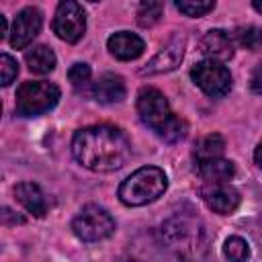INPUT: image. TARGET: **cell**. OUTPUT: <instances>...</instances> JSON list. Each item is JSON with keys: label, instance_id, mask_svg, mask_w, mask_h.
Segmentation results:
<instances>
[{"label": "cell", "instance_id": "603a6c76", "mask_svg": "<svg viewBox=\"0 0 262 262\" xmlns=\"http://www.w3.org/2000/svg\"><path fill=\"white\" fill-rule=\"evenodd\" d=\"M90 76H92V70H90V66L84 63V61L74 63V66L70 68V72H68V78H70V82H72V86H74L76 90L84 88V86L90 82Z\"/></svg>", "mask_w": 262, "mask_h": 262}, {"label": "cell", "instance_id": "f1b7e54d", "mask_svg": "<svg viewBox=\"0 0 262 262\" xmlns=\"http://www.w3.org/2000/svg\"><path fill=\"white\" fill-rule=\"evenodd\" d=\"M252 6H254V8H256L260 14H262V0H254V2H252Z\"/></svg>", "mask_w": 262, "mask_h": 262}, {"label": "cell", "instance_id": "ac0fdd59", "mask_svg": "<svg viewBox=\"0 0 262 262\" xmlns=\"http://www.w3.org/2000/svg\"><path fill=\"white\" fill-rule=\"evenodd\" d=\"M223 149H225V139H223L219 133H211V135L203 137V139L196 141V145H194L196 164L221 158V156H223Z\"/></svg>", "mask_w": 262, "mask_h": 262}, {"label": "cell", "instance_id": "7a4b0ae2", "mask_svg": "<svg viewBox=\"0 0 262 262\" xmlns=\"http://www.w3.org/2000/svg\"><path fill=\"white\" fill-rule=\"evenodd\" d=\"M160 244L172 262H201L209 250V233L205 223L188 213H174L158 231Z\"/></svg>", "mask_w": 262, "mask_h": 262}, {"label": "cell", "instance_id": "8fae6325", "mask_svg": "<svg viewBox=\"0 0 262 262\" xmlns=\"http://www.w3.org/2000/svg\"><path fill=\"white\" fill-rule=\"evenodd\" d=\"M184 45H186V39H184L182 35H174V37L147 61V66L141 68V76H154V74H164V72L174 70V68L182 61Z\"/></svg>", "mask_w": 262, "mask_h": 262}, {"label": "cell", "instance_id": "4316f807", "mask_svg": "<svg viewBox=\"0 0 262 262\" xmlns=\"http://www.w3.org/2000/svg\"><path fill=\"white\" fill-rule=\"evenodd\" d=\"M254 160H256V164L262 168V141L258 143V147H256V151H254Z\"/></svg>", "mask_w": 262, "mask_h": 262}, {"label": "cell", "instance_id": "6da1fadb", "mask_svg": "<svg viewBox=\"0 0 262 262\" xmlns=\"http://www.w3.org/2000/svg\"><path fill=\"white\" fill-rule=\"evenodd\" d=\"M72 154L78 164L92 172H115L131 158L129 137L113 125H92L76 131Z\"/></svg>", "mask_w": 262, "mask_h": 262}, {"label": "cell", "instance_id": "83f0119b", "mask_svg": "<svg viewBox=\"0 0 262 262\" xmlns=\"http://www.w3.org/2000/svg\"><path fill=\"white\" fill-rule=\"evenodd\" d=\"M0 27H2V35H0V37L4 39V37L8 35V23H6V16H4V14H0Z\"/></svg>", "mask_w": 262, "mask_h": 262}, {"label": "cell", "instance_id": "2e32d148", "mask_svg": "<svg viewBox=\"0 0 262 262\" xmlns=\"http://www.w3.org/2000/svg\"><path fill=\"white\" fill-rule=\"evenodd\" d=\"M199 166V174L207 180V182H229L235 174V166L229 160L217 158V160H209V162H201Z\"/></svg>", "mask_w": 262, "mask_h": 262}, {"label": "cell", "instance_id": "cb8c5ba5", "mask_svg": "<svg viewBox=\"0 0 262 262\" xmlns=\"http://www.w3.org/2000/svg\"><path fill=\"white\" fill-rule=\"evenodd\" d=\"M16 76H18V63H16V59L10 57L8 53H2L0 55V80H2V86H8Z\"/></svg>", "mask_w": 262, "mask_h": 262}, {"label": "cell", "instance_id": "3957f363", "mask_svg": "<svg viewBox=\"0 0 262 262\" xmlns=\"http://www.w3.org/2000/svg\"><path fill=\"white\" fill-rule=\"evenodd\" d=\"M137 113L143 125L156 131L168 143L180 141L186 135V123L176 117L166 100V96L158 88H141L137 94Z\"/></svg>", "mask_w": 262, "mask_h": 262}, {"label": "cell", "instance_id": "f546056e", "mask_svg": "<svg viewBox=\"0 0 262 262\" xmlns=\"http://www.w3.org/2000/svg\"><path fill=\"white\" fill-rule=\"evenodd\" d=\"M121 262H139V260H135V258H127V260H121Z\"/></svg>", "mask_w": 262, "mask_h": 262}, {"label": "cell", "instance_id": "5bb4252c", "mask_svg": "<svg viewBox=\"0 0 262 262\" xmlns=\"http://www.w3.org/2000/svg\"><path fill=\"white\" fill-rule=\"evenodd\" d=\"M92 96L102 102V104H113V102H121L125 98V82L119 74H102L94 86H92Z\"/></svg>", "mask_w": 262, "mask_h": 262}, {"label": "cell", "instance_id": "ffe728a7", "mask_svg": "<svg viewBox=\"0 0 262 262\" xmlns=\"http://www.w3.org/2000/svg\"><path fill=\"white\" fill-rule=\"evenodd\" d=\"M235 39L242 47L250 49V51H256L262 47V29L260 27H254V25H248V27H239L235 31Z\"/></svg>", "mask_w": 262, "mask_h": 262}, {"label": "cell", "instance_id": "e0dca14e", "mask_svg": "<svg viewBox=\"0 0 262 262\" xmlns=\"http://www.w3.org/2000/svg\"><path fill=\"white\" fill-rule=\"evenodd\" d=\"M25 61L33 74H49L55 68V53L47 45H35L25 53Z\"/></svg>", "mask_w": 262, "mask_h": 262}, {"label": "cell", "instance_id": "484cf974", "mask_svg": "<svg viewBox=\"0 0 262 262\" xmlns=\"http://www.w3.org/2000/svg\"><path fill=\"white\" fill-rule=\"evenodd\" d=\"M2 221H4V223H10V221H12V223H25V219H23L20 215H12V211H10L8 207L2 209Z\"/></svg>", "mask_w": 262, "mask_h": 262}, {"label": "cell", "instance_id": "52a82bcc", "mask_svg": "<svg viewBox=\"0 0 262 262\" xmlns=\"http://www.w3.org/2000/svg\"><path fill=\"white\" fill-rule=\"evenodd\" d=\"M190 78L207 96L213 98H221L231 90V74L221 61L205 59L196 63L190 70Z\"/></svg>", "mask_w": 262, "mask_h": 262}, {"label": "cell", "instance_id": "277c9868", "mask_svg": "<svg viewBox=\"0 0 262 262\" xmlns=\"http://www.w3.org/2000/svg\"><path fill=\"white\" fill-rule=\"evenodd\" d=\"M168 188V178L164 170L156 166H143L127 176L119 186L121 203L129 207H143L147 203L158 201Z\"/></svg>", "mask_w": 262, "mask_h": 262}, {"label": "cell", "instance_id": "9c48e42d", "mask_svg": "<svg viewBox=\"0 0 262 262\" xmlns=\"http://www.w3.org/2000/svg\"><path fill=\"white\" fill-rule=\"evenodd\" d=\"M201 196L205 205L219 213V215H229L239 207V192L229 184V182H207L201 188Z\"/></svg>", "mask_w": 262, "mask_h": 262}, {"label": "cell", "instance_id": "d4e9b609", "mask_svg": "<svg viewBox=\"0 0 262 262\" xmlns=\"http://www.w3.org/2000/svg\"><path fill=\"white\" fill-rule=\"evenodd\" d=\"M250 88H252V92L262 94V61L254 68V72L250 76Z\"/></svg>", "mask_w": 262, "mask_h": 262}, {"label": "cell", "instance_id": "8992f818", "mask_svg": "<svg viewBox=\"0 0 262 262\" xmlns=\"http://www.w3.org/2000/svg\"><path fill=\"white\" fill-rule=\"evenodd\" d=\"M74 233L82 242H100L113 235L115 231V219L111 213L98 205H86L72 221Z\"/></svg>", "mask_w": 262, "mask_h": 262}, {"label": "cell", "instance_id": "5b68a950", "mask_svg": "<svg viewBox=\"0 0 262 262\" xmlns=\"http://www.w3.org/2000/svg\"><path fill=\"white\" fill-rule=\"evenodd\" d=\"M59 100V88L47 80L23 82L16 90V113L20 117H37L51 111Z\"/></svg>", "mask_w": 262, "mask_h": 262}, {"label": "cell", "instance_id": "4fadbf2b", "mask_svg": "<svg viewBox=\"0 0 262 262\" xmlns=\"http://www.w3.org/2000/svg\"><path fill=\"white\" fill-rule=\"evenodd\" d=\"M201 51L213 61H227L233 57V39L227 31L213 29L201 39Z\"/></svg>", "mask_w": 262, "mask_h": 262}, {"label": "cell", "instance_id": "ba28073f", "mask_svg": "<svg viewBox=\"0 0 262 262\" xmlns=\"http://www.w3.org/2000/svg\"><path fill=\"white\" fill-rule=\"evenodd\" d=\"M86 31V12L82 4L63 0L57 4L53 16V33L66 43H78Z\"/></svg>", "mask_w": 262, "mask_h": 262}, {"label": "cell", "instance_id": "9a60e30c", "mask_svg": "<svg viewBox=\"0 0 262 262\" xmlns=\"http://www.w3.org/2000/svg\"><path fill=\"white\" fill-rule=\"evenodd\" d=\"M14 196L16 201L35 217H43L47 211V203L45 196L41 192V188L35 182H20L14 186Z\"/></svg>", "mask_w": 262, "mask_h": 262}, {"label": "cell", "instance_id": "d6986e66", "mask_svg": "<svg viewBox=\"0 0 262 262\" xmlns=\"http://www.w3.org/2000/svg\"><path fill=\"white\" fill-rule=\"evenodd\" d=\"M223 254L229 262H246L250 258V248H248L246 239H242L239 235H231L225 239Z\"/></svg>", "mask_w": 262, "mask_h": 262}, {"label": "cell", "instance_id": "7402d4cb", "mask_svg": "<svg viewBox=\"0 0 262 262\" xmlns=\"http://www.w3.org/2000/svg\"><path fill=\"white\" fill-rule=\"evenodd\" d=\"M182 14L186 16H205L207 12H211L215 8V2H203V0H184V2H176L174 4Z\"/></svg>", "mask_w": 262, "mask_h": 262}, {"label": "cell", "instance_id": "44dd1931", "mask_svg": "<svg viewBox=\"0 0 262 262\" xmlns=\"http://www.w3.org/2000/svg\"><path fill=\"white\" fill-rule=\"evenodd\" d=\"M162 10H164L162 2H143V4H139V8H137V23L143 29H149V27H154L160 20Z\"/></svg>", "mask_w": 262, "mask_h": 262}, {"label": "cell", "instance_id": "7c38bea8", "mask_svg": "<svg viewBox=\"0 0 262 262\" xmlns=\"http://www.w3.org/2000/svg\"><path fill=\"white\" fill-rule=\"evenodd\" d=\"M106 47L111 51V55H115L117 59L121 61H131V59H137L143 49H145V43L139 35L135 33H129V31H119L115 35L108 37L106 41Z\"/></svg>", "mask_w": 262, "mask_h": 262}, {"label": "cell", "instance_id": "30bf717a", "mask_svg": "<svg viewBox=\"0 0 262 262\" xmlns=\"http://www.w3.org/2000/svg\"><path fill=\"white\" fill-rule=\"evenodd\" d=\"M41 25H43V16H41L39 8H35V6L23 8L14 16V23H12V29H10V45L14 49L27 47L39 35Z\"/></svg>", "mask_w": 262, "mask_h": 262}]
</instances>
